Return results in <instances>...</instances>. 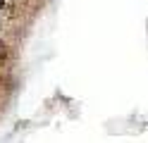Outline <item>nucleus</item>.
Instances as JSON below:
<instances>
[{
  "label": "nucleus",
  "instance_id": "obj_1",
  "mask_svg": "<svg viewBox=\"0 0 148 143\" xmlns=\"http://www.w3.org/2000/svg\"><path fill=\"white\" fill-rule=\"evenodd\" d=\"M3 5H5V3H3V0H0V7H3Z\"/></svg>",
  "mask_w": 148,
  "mask_h": 143
}]
</instances>
